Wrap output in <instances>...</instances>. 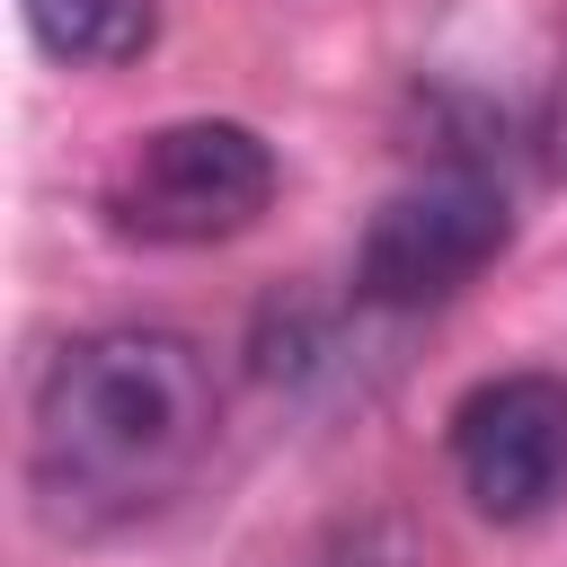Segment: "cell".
I'll use <instances>...</instances> for the list:
<instances>
[{
    "mask_svg": "<svg viewBox=\"0 0 567 567\" xmlns=\"http://www.w3.org/2000/svg\"><path fill=\"white\" fill-rule=\"evenodd\" d=\"M221 390L177 328H89L71 337L27 408V487L53 532H115L159 514L213 452Z\"/></svg>",
    "mask_w": 567,
    "mask_h": 567,
    "instance_id": "6da1fadb",
    "label": "cell"
},
{
    "mask_svg": "<svg viewBox=\"0 0 567 567\" xmlns=\"http://www.w3.org/2000/svg\"><path fill=\"white\" fill-rule=\"evenodd\" d=\"M275 151L257 124H230V115H186V124H159L142 133L115 177H106V221L142 248H213V239H239L266 204H275Z\"/></svg>",
    "mask_w": 567,
    "mask_h": 567,
    "instance_id": "7a4b0ae2",
    "label": "cell"
},
{
    "mask_svg": "<svg viewBox=\"0 0 567 567\" xmlns=\"http://www.w3.org/2000/svg\"><path fill=\"white\" fill-rule=\"evenodd\" d=\"M514 239V204L487 168L443 159L425 177H408L399 195H381V213L363 221L354 248V301L372 310H434L452 292H470Z\"/></svg>",
    "mask_w": 567,
    "mask_h": 567,
    "instance_id": "3957f363",
    "label": "cell"
},
{
    "mask_svg": "<svg viewBox=\"0 0 567 567\" xmlns=\"http://www.w3.org/2000/svg\"><path fill=\"white\" fill-rule=\"evenodd\" d=\"M452 470L487 523H540L567 505V381L496 372L452 408Z\"/></svg>",
    "mask_w": 567,
    "mask_h": 567,
    "instance_id": "277c9868",
    "label": "cell"
},
{
    "mask_svg": "<svg viewBox=\"0 0 567 567\" xmlns=\"http://www.w3.org/2000/svg\"><path fill=\"white\" fill-rule=\"evenodd\" d=\"M18 9H27V27H35L44 53L89 62V71L133 62L159 35V0H18Z\"/></svg>",
    "mask_w": 567,
    "mask_h": 567,
    "instance_id": "5b68a950",
    "label": "cell"
},
{
    "mask_svg": "<svg viewBox=\"0 0 567 567\" xmlns=\"http://www.w3.org/2000/svg\"><path fill=\"white\" fill-rule=\"evenodd\" d=\"M284 567H416V540H408V523H390V514H337V523H319Z\"/></svg>",
    "mask_w": 567,
    "mask_h": 567,
    "instance_id": "8992f818",
    "label": "cell"
}]
</instances>
